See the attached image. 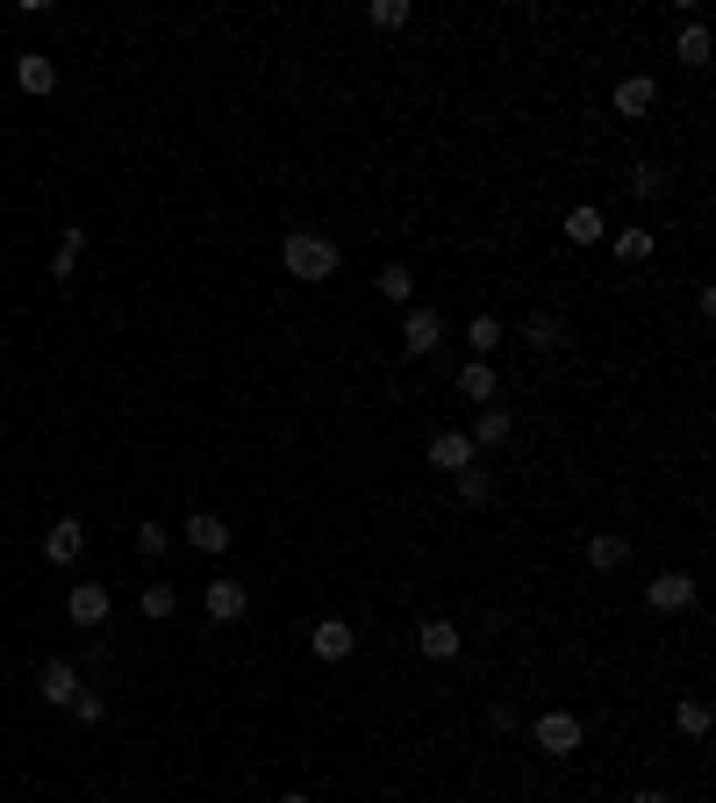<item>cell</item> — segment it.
I'll list each match as a JSON object with an SVG mask.
<instances>
[{
  "instance_id": "cell-1",
  "label": "cell",
  "mask_w": 716,
  "mask_h": 803,
  "mask_svg": "<svg viewBox=\"0 0 716 803\" xmlns=\"http://www.w3.org/2000/svg\"><path fill=\"white\" fill-rule=\"evenodd\" d=\"M280 266L294 272V280L315 287V280H330V272H338V245H330L323 230H294V237L280 245Z\"/></svg>"
},
{
  "instance_id": "cell-2",
  "label": "cell",
  "mask_w": 716,
  "mask_h": 803,
  "mask_svg": "<svg viewBox=\"0 0 716 803\" xmlns=\"http://www.w3.org/2000/svg\"><path fill=\"white\" fill-rule=\"evenodd\" d=\"M530 747L552 753V761H573V753H581V718H573V710H544V718L530 724Z\"/></svg>"
},
{
  "instance_id": "cell-3",
  "label": "cell",
  "mask_w": 716,
  "mask_h": 803,
  "mask_svg": "<svg viewBox=\"0 0 716 803\" xmlns=\"http://www.w3.org/2000/svg\"><path fill=\"white\" fill-rule=\"evenodd\" d=\"M201 603H208V625H237V617L251 610V588H243L237 574H216V581H208V596H201Z\"/></svg>"
},
{
  "instance_id": "cell-4",
  "label": "cell",
  "mask_w": 716,
  "mask_h": 803,
  "mask_svg": "<svg viewBox=\"0 0 716 803\" xmlns=\"http://www.w3.org/2000/svg\"><path fill=\"white\" fill-rule=\"evenodd\" d=\"M437 344H445V316H437V309H408L402 316V352L408 359H430Z\"/></svg>"
},
{
  "instance_id": "cell-5",
  "label": "cell",
  "mask_w": 716,
  "mask_h": 803,
  "mask_svg": "<svg viewBox=\"0 0 716 803\" xmlns=\"http://www.w3.org/2000/svg\"><path fill=\"white\" fill-rule=\"evenodd\" d=\"M108 610H115V596H108V588H101V581H80V588H72V596H65V617H72V625H80V631L108 625Z\"/></svg>"
},
{
  "instance_id": "cell-6",
  "label": "cell",
  "mask_w": 716,
  "mask_h": 803,
  "mask_svg": "<svg viewBox=\"0 0 716 803\" xmlns=\"http://www.w3.org/2000/svg\"><path fill=\"white\" fill-rule=\"evenodd\" d=\"M459 646H466V631L452 625V617H423L416 625V653L423 660H459Z\"/></svg>"
},
{
  "instance_id": "cell-7",
  "label": "cell",
  "mask_w": 716,
  "mask_h": 803,
  "mask_svg": "<svg viewBox=\"0 0 716 803\" xmlns=\"http://www.w3.org/2000/svg\"><path fill=\"white\" fill-rule=\"evenodd\" d=\"M309 653H315V660H352V653H359V631L344 625V617H323V625L309 631Z\"/></svg>"
},
{
  "instance_id": "cell-8",
  "label": "cell",
  "mask_w": 716,
  "mask_h": 803,
  "mask_svg": "<svg viewBox=\"0 0 716 803\" xmlns=\"http://www.w3.org/2000/svg\"><path fill=\"white\" fill-rule=\"evenodd\" d=\"M80 553H86V524L80 517H58L51 532H43V559H51V567H72Z\"/></svg>"
},
{
  "instance_id": "cell-9",
  "label": "cell",
  "mask_w": 716,
  "mask_h": 803,
  "mask_svg": "<svg viewBox=\"0 0 716 803\" xmlns=\"http://www.w3.org/2000/svg\"><path fill=\"white\" fill-rule=\"evenodd\" d=\"M645 603L652 610H695V574H652V588H645Z\"/></svg>"
},
{
  "instance_id": "cell-10",
  "label": "cell",
  "mask_w": 716,
  "mask_h": 803,
  "mask_svg": "<svg viewBox=\"0 0 716 803\" xmlns=\"http://www.w3.org/2000/svg\"><path fill=\"white\" fill-rule=\"evenodd\" d=\"M660 109V80H645V72H631V80H616V115L623 123H637V115Z\"/></svg>"
},
{
  "instance_id": "cell-11",
  "label": "cell",
  "mask_w": 716,
  "mask_h": 803,
  "mask_svg": "<svg viewBox=\"0 0 716 803\" xmlns=\"http://www.w3.org/2000/svg\"><path fill=\"white\" fill-rule=\"evenodd\" d=\"M509 431H516L509 402H487L480 416H474V431H466V445H474V452H495V445H501V437H509Z\"/></svg>"
},
{
  "instance_id": "cell-12",
  "label": "cell",
  "mask_w": 716,
  "mask_h": 803,
  "mask_svg": "<svg viewBox=\"0 0 716 803\" xmlns=\"http://www.w3.org/2000/svg\"><path fill=\"white\" fill-rule=\"evenodd\" d=\"M37 689H43V703H58V710H72V696H80V668H72V660H43V675H37Z\"/></svg>"
},
{
  "instance_id": "cell-13",
  "label": "cell",
  "mask_w": 716,
  "mask_h": 803,
  "mask_svg": "<svg viewBox=\"0 0 716 803\" xmlns=\"http://www.w3.org/2000/svg\"><path fill=\"white\" fill-rule=\"evenodd\" d=\"M187 545H194V553H208V559H216L222 545H230V517H216V509L187 517Z\"/></svg>"
},
{
  "instance_id": "cell-14",
  "label": "cell",
  "mask_w": 716,
  "mask_h": 803,
  "mask_svg": "<svg viewBox=\"0 0 716 803\" xmlns=\"http://www.w3.org/2000/svg\"><path fill=\"white\" fill-rule=\"evenodd\" d=\"M459 395L466 402H501V381H495V367H487V359H466V367H459Z\"/></svg>"
},
{
  "instance_id": "cell-15",
  "label": "cell",
  "mask_w": 716,
  "mask_h": 803,
  "mask_svg": "<svg viewBox=\"0 0 716 803\" xmlns=\"http://www.w3.org/2000/svg\"><path fill=\"white\" fill-rule=\"evenodd\" d=\"M14 86H22V94H51V86H58V65L43 51H22V58H14Z\"/></svg>"
},
{
  "instance_id": "cell-16",
  "label": "cell",
  "mask_w": 716,
  "mask_h": 803,
  "mask_svg": "<svg viewBox=\"0 0 716 803\" xmlns=\"http://www.w3.org/2000/svg\"><path fill=\"white\" fill-rule=\"evenodd\" d=\"M430 466H437V474H459V466H474L466 431H437V437H430Z\"/></svg>"
},
{
  "instance_id": "cell-17",
  "label": "cell",
  "mask_w": 716,
  "mask_h": 803,
  "mask_svg": "<svg viewBox=\"0 0 716 803\" xmlns=\"http://www.w3.org/2000/svg\"><path fill=\"white\" fill-rule=\"evenodd\" d=\"M559 230H567V245H602V237H609V216H602V208H567V223H559Z\"/></svg>"
},
{
  "instance_id": "cell-18",
  "label": "cell",
  "mask_w": 716,
  "mask_h": 803,
  "mask_svg": "<svg viewBox=\"0 0 716 803\" xmlns=\"http://www.w3.org/2000/svg\"><path fill=\"white\" fill-rule=\"evenodd\" d=\"M623 559H631V538H623V532H595V538H588V567H595V574H616Z\"/></svg>"
},
{
  "instance_id": "cell-19",
  "label": "cell",
  "mask_w": 716,
  "mask_h": 803,
  "mask_svg": "<svg viewBox=\"0 0 716 803\" xmlns=\"http://www.w3.org/2000/svg\"><path fill=\"white\" fill-rule=\"evenodd\" d=\"M523 344H538V352H559V344H567V323H559L552 309H530V316H523Z\"/></svg>"
},
{
  "instance_id": "cell-20",
  "label": "cell",
  "mask_w": 716,
  "mask_h": 803,
  "mask_svg": "<svg viewBox=\"0 0 716 803\" xmlns=\"http://www.w3.org/2000/svg\"><path fill=\"white\" fill-rule=\"evenodd\" d=\"M452 481H459V503L466 509H480V503H495V466H459V474H452Z\"/></svg>"
},
{
  "instance_id": "cell-21",
  "label": "cell",
  "mask_w": 716,
  "mask_h": 803,
  "mask_svg": "<svg viewBox=\"0 0 716 803\" xmlns=\"http://www.w3.org/2000/svg\"><path fill=\"white\" fill-rule=\"evenodd\" d=\"M373 287H380V301H394V309H408V301H416V272H408V266H380Z\"/></svg>"
},
{
  "instance_id": "cell-22",
  "label": "cell",
  "mask_w": 716,
  "mask_h": 803,
  "mask_svg": "<svg viewBox=\"0 0 716 803\" xmlns=\"http://www.w3.org/2000/svg\"><path fill=\"white\" fill-rule=\"evenodd\" d=\"M631 194H637V202H666V194H674L666 165H631Z\"/></svg>"
},
{
  "instance_id": "cell-23",
  "label": "cell",
  "mask_w": 716,
  "mask_h": 803,
  "mask_svg": "<svg viewBox=\"0 0 716 803\" xmlns=\"http://www.w3.org/2000/svg\"><path fill=\"white\" fill-rule=\"evenodd\" d=\"M466 344H474V359H495L501 352V316H474V323H466Z\"/></svg>"
},
{
  "instance_id": "cell-24",
  "label": "cell",
  "mask_w": 716,
  "mask_h": 803,
  "mask_svg": "<svg viewBox=\"0 0 716 803\" xmlns=\"http://www.w3.org/2000/svg\"><path fill=\"white\" fill-rule=\"evenodd\" d=\"M674 58H681V65H709V29L688 22V29L674 37Z\"/></svg>"
},
{
  "instance_id": "cell-25",
  "label": "cell",
  "mask_w": 716,
  "mask_h": 803,
  "mask_svg": "<svg viewBox=\"0 0 716 803\" xmlns=\"http://www.w3.org/2000/svg\"><path fill=\"white\" fill-rule=\"evenodd\" d=\"M674 724H681L688 739H703V732H709V703H703V696H681V703H674Z\"/></svg>"
},
{
  "instance_id": "cell-26",
  "label": "cell",
  "mask_w": 716,
  "mask_h": 803,
  "mask_svg": "<svg viewBox=\"0 0 716 803\" xmlns=\"http://www.w3.org/2000/svg\"><path fill=\"white\" fill-rule=\"evenodd\" d=\"M173 610H179V588H173V581H151V588H144V617H151V625H165Z\"/></svg>"
},
{
  "instance_id": "cell-27",
  "label": "cell",
  "mask_w": 716,
  "mask_h": 803,
  "mask_svg": "<svg viewBox=\"0 0 716 803\" xmlns=\"http://www.w3.org/2000/svg\"><path fill=\"white\" fill-rule=\"evenodd\" d=\"M616 259L623 266H645L652 259V230H616Z\"/></svg>"
},
{
  "instance_id": "cell-28",
  "label": "cell",
  "mask_w": 716,
  "mask_h": 803,
  "mask_svg": "<svg viewBox=\"0 0 716 803\" xmlns=\"http://www.w3.org/2000/svg\"><path fill=\"white\" fill-rule=\"evenodd\" d=\"M136 553H151V559H165V553H173V532H165V524H158V517H151V524H136Z\"/></svg>"
},
{
  "instance_id": "cell-29",
  "label": "cell",
  "mask_w": 716,
  "mask_h": 803,
  "mask_svg": "<svg viewBox=\"0 0 716 803\" xmlns=\"http://www.w3.org/2000/svg\"><path fill=\"white\" fill-rule=\"evenodd\" d=\"M72 718H80V724H101V718H108V696H101V689H80V696H72Z\"/></svg>"
},
{
  "instance_id": "cell-30",
  "label": "cell",
  "mask_w": 716,
  "mask_h": 803,
  "mask_svg": "<svg viewBox=\"0 0 716 803\" xmlns=\"http://www.w3.org/2000/svg\"><path fill=\"white\" fill-rule=\"evenodd\" d=\"M365 22H373V29H402L408 22V0H373V8H365Z\"/></svg>"
},
{
  "instance_id": "cell-31",
  "label": "cell",
  "mask_w": 716,
  "mask_h": 803,
  "mask_svg": "<svg viewBox=\"0 0 716 803\" xmlns=\"http://www.w3.org/2000/svg\"><path fill=\"white\" fill-rule=\"evenodd\" d=\"M487 724L509 739V732H523V710H516V703H495V710H487Z\"/></svg>"
},
{
  "instance_id": "cell-32",
  "label": "cell",
  "mask_w": 716,
  "mask_h": 803,
  "mask_svg": "<svg viewBox=\"0 0 716 803\" xmlns=\"http://www.w3.org/2000/svg\"><path fill=\"white\" fill-rule=\"evenodd\" d=\"M72 266H80V251L58 245V251H51V280H72Z\"/></svg>"
},
{
  "instance_id": "cell-33",
  "label": "cell",
  "mask_w": 716,
  "mask_h": 803,
  "mask_svg": "<svg viewBox=\"0 0 716 803\" xmlns=\"http://www.w3.org/2000/svg\"><path fill=\"white\" fill-rule=\"evenodd\" d=\"M631 803H674V796H666V790H637Z\"/></svg>"
},
{
  "instance_id": "cell-34",
  "label": "cell",
  "mask_w": 716,
  "mask_h": 803,
  "mask_svg": "<svg viewBox=\"0 0 716 803\" xmlns=\"http://www.w3.org/2000/svg\"><path fill=\"white\" fill-rule=\"evenodd\" d=\"M280 803H309V796H280Z\"/></svg>"
}]
</instances>
